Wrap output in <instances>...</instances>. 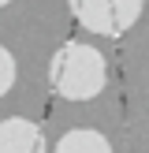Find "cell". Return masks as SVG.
Here are the masks:
<instances>
[{
  "mask_svg": "<svg viewBox=\"0 0 149 153\" xmlns=\"http://www.w3.org/2000/svg\"><path fill=\"white\" fill-rule=\"evenodd\" d=\"M108 86V60L89 41H63L49 60V90L63 101H93Z\"/></svg>",
  "mask_w": 149,
  "mask_h": 153,
  "instance_id": "obj_1",
  "label": "cell"
},
{
  "mask_svg": "<svg viewBox=\"0 0 149 153\" xmlns=\"http://www.w3.org/2000/svg\"><path fill=\"white\" fill-rule=\"evenodd\" d=\"M74 22L101 37H123L142 19L145 0H67Z\"/></svg>",
  "mask_w": 149,
  "mask_h": 153,
  "instance_id": "obj_2",
  "label": "cell"
},
{
  "mask_svg": "<svg viewBox=\"0 0 149 153\" xmlns=\"http://www.w3.org/2000/svg\"><path fill=\"white\" fill-rule=\"evenodd\" d=\"M0 153H49L45 131L26 116L0 120Z\"/></svg>",
  "mask_w": 149,
  "mask_h": 153,
  "instance_id": "obj_3",
  "label": "cell"
},
{
  "mask_svg": "<svg viewBox=\"0 0 149 153\" xmlns=\"http://www.w3.org/2000/svg\"><path fill=\"white\" fill-rule=\"evenodd\" d=\"M56 153H112V142L101 131H89V127H74L63 138L56 142Z\"/></svg>",
  "mask_w": 149,
  "mask_h": 153,
  "instance_id": "obj_4",
  "label": "cell"
},
{
  "mask_svg": "<svg viewBox=\"0 0 149 153\" xmlns=\"http://www.w3.org/2000/svg\"><path fill=\"white\" fill-rule=\"evenodd\" d=\"M11 86H15V56L0 45V97H4Z\"/></svg>",
  "mask_w": 149,
  "mask_h": 153,
  "instance_id": "obj_5",
  "label": "cell"
},
{
  "mask_svg": "<svg viewBox=\"0 0 149 153\" xmlns=\"http://www.w3.org/2000/svg\"><path fill=\"white\" fill-rule=\"evenodd\" d=\"M7 4H11V0H0V7H7Z\"/></svg>",
  "mask_w": 149,
  "mask_h": 153,
  "instance_id": "obj_6",
  "label": "cell"
}]
</instances>
